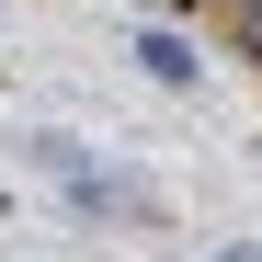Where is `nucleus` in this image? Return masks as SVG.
Instances as JSON below:
<instances>
[{
  "instance_id": "1",
  "label": "nucleus",
  "mask_w": 262,
  "mask_h": 262,
  "mask_svg": "<svg viewBox=\"0 0 262 262\" xmlns=\"http://www.w3.org/2000/svg\"><path fill=\"white\" fill-rule=\"evenodd\" d=\"M137 57H148V80H194V46H183V34H148Z\"/></svg>"
}]
</instances>
